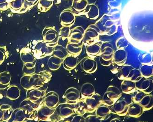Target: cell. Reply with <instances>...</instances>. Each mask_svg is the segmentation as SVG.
Returning a JSON list of instances; mask_svg holds the SVG:
<instances>
[{
	"mask_svg": "<svg viewBox=\"0 0 153 122\" xmlns=\"http://www.w3.org/2000/svg\"><path fill=\"white\" fill-rule=\"evenodd\" d=\"M114 53L113 46L108 42L103 43L100 45V60L102 66L108 67L111 64Z\"/></svg>",
	"mask_w": 153,
	"mask_h": 122,
	"instance_id": "6da1fadb",
	"label": "cell"
},
{
	"mask_svg": "<svg viewBox=\"0 0 153 122\" xmlns=\"http://www.w3.org/2000/svg\"><path fill=\"white\" fill-rule=\"evenodd\" d=\"M100 32L99 28L95 24L90 25L85 30L83 42L84 44L87 45L97 43L100 39Z\"/></svg>",
	"mask_w": 153,
	"mask_h": 122,
	"instance_id": "7a4b0ae2",
	"label": "cell"
},
{
	"mask_svg": "<svg viewBox=\"0 0 153 122\" xmlns=\"http://www.w3.org/2000/svg\"><path fill=\"white\" fill-rule=\"evenodd\" d=\"M121 92L119 88L114 86L108 87L102 97V103L111 106L121 97Z\"/></svg>",
	"mask_w": 153,
	"mask_h": 122,
	"instance_id": "3957f363",
	"label": "cell"
},
{
	"mask_svg": "<svg viewBox=\"0 0 153 122\" xmlns=\"http://www.w3.org/2000/svg\"><path fill=\"white\" fill-rule=\"evenodd\" d=\"M77 14L72 8H68L63 10L59 16L60 24L63 26H71L75 23L76 15Z\"/></svg>",
	"mask_w": 153,
	"mask_h": 122,
	"instance_id": "277c9868",
	"label": "cell"
},
{
	"mask_svg": "<svg viewBox=\"0 0 153 122\" xmlns=\"http://www.w3.org/2000/svg\"><path fill=\"white\" fill-rule=\"evenodd\" d=\"M84 101L88 107V112H94L102 103V97L99 94L95 93L90 97L85 98Z\"/></svg>",
	"mask_w": 153,
	"mask_h": 122,
	"instance_id": "5b68a950",
	"label": "cell"
},
{
	"mask_svg": "<svg viewBox=\"0 0 153 122\" xmlns=\"http://www.w3.org/2000/svg\"><path fill=\"white\" fill-rule=\"evenodd\" d=\"M65 97L67 103L71 104H76L81 99L82 95L78 89L75 88L71 87L67 89Z\"/></svg>",
	"mask_w": 153,
	"mask_h": 122,
	"instance_id": "8992f818",
	"label": "cell"
},
{
	"mask_svg": "<svg viewBox=\"0 0 153 122\" xmlns=\"http://www.w3.org/2000/svg\"><path fill=\"white\" fill-rule=\"evenodd\" d=\"M81 66L83 70L88 74L95 73L97 68L96 61L89 57H87L83 59L81 62Z\"/></svg>",
	"mask_w": 153,
	"mask_h": 122,
	"instance_id": "52a82bcc",
	"label": "cell"
},
{
	"mask_svg": "<svg viewBox=\"0 0 153 122\" xmlns=\"http://www.w3.org/2000/svg\"><path fill=\"white\" fill-rule=\"evenodd\" d=\"M43 37L44 41L48 43L56 44L59 39V34L54 27H47L43 32Z\"/></svg>",
	"mask_w": 153,
	"mask_h": 122,
	"instance_id": "ba28073f",
	"label": "cell"
},
{
	"mask_svg": "<svg viewBox=\"0 0 153 122\" xmlns=\"http://www.w3.org/2000/svg\"><path fill=\"white\" fill-rule=\"evenodd\" d=\"M120 98L113 105V111L115 114L123 116L127 114L129 104L125 100L120 99Z\"/></svg>",
	"mask_w": 153,
	"mask_h": 122,
	"instance_id": "9c48e42d",
	"label": "cell"
},
{
	"mask_svg": "<svg viewBox=\"0 0 153 122\" xmlns=\"http://www.w3.org/2000/svg\"><path fill=\"white\" fill-rule=\"evenodd\" d=\"M85 29L81 26H77L71 30L69 42L79 43L82 42Z\"/></svg>",
	"mask_w": 153,
	"mask_h": 122,
	"instance_id": "30bf717a",
	"label": "cell"
},
{
	"mask_svg": "<svg viewBox=\"0 0 153 122\" xmlns=\"http://www.w3.org/2000/svg\"><path fill=\"white\" fill-rule=\"evenodd\" d=\"M141 80L136 82V88L144 93L150 94L153 91V80L149 79H146L142 81Z\"/></svg>",
	"mask_w": 153,
	"mask_h": 122,
	"instance_id": "8fae6325",
	"label": "cell"
},
{
	"mask_svg": "<svg viewBox=\"0 0 153 122\" xmlns=\"http://www.w3.org/2000/svg\"><path fill=\"white\" fill-rule=\"evenodd\" d=\"M30 6L26 3L25 0H10L9 2V8L11 10L17 12H24Z\"/></svg>",
	"mask_w": 153,
	"mask_h": 122,
	"instance_id": "7c38bea8",
	"label": "cell"
},
{
	"mask_svg": "<svg viewBox=\"0 0 153 122\" xmlns=\"http://www.w3.org/2000/svg\"><path fill=\"white\" fill-rule=\"evenodd\" d=\"M127 53L123 49H119L114 52L113 57V61L119 66H123L126 61Z\"/></svg>",
	"mask_w": 153,
	"mask_h": 122,
	"instance_id": "4fadbf2b",
	"label": "cell"
},
{
	"mask_svg": "<svg viewBox=\"0 0 153 122\" xmlns=\"http://www.w3.org/2000/svg\"><path fill=\"white\" fill-rule=\"evenodd\" d=\"M83 44V41L79 43L68 42L66 49L69 55L77 57L82 53Z\"/></svg>",
	"mask_w": 153,
	"mask_h": 122,
	"instance_id": "5bb4252c",
	"label": "cell"
},
{
	"mask_svg": "<svg viewBox=\"0 0 153 122\" xmlns=\"http://www.w3.org/2000/svg\"><path fill=\"white\" fill-rule=\"evenodd\" d=\"M144 110L142 106L137 102H132L128 105V113L129 116L133 118L139 117L142 115Z\"/></svg>",
	"mask_w": 153,
	"mask_h": 122,
	"instance_id": "9a60e30c",
	"label": "cell"
},
{
	"mask_svg": "<svg viewBox=\"0 0 153 122\" xmlns=\"http://www.w3.org/2000/svg\"><path fill=\"white\" fill-rule=\"evenodd\" d=\"M83 12L88 19L95 20L99 18L100 10L97 5L94 3L88 4Z\"/></svg>",
	"mask_w": 153,
	"mask_h": 122,
	"instance_id": "2e32d148",
	"label": "cell"
},
{
	"mask_svg": "<svg viewBox=\"0 0 153 122\" xmlns=\"http://www.w3.org/2000/svg\"><path fill=\"white\" fill-rule=\"evenodd\" d=\"M64 67L68 70H72L77 67L79 63V61L76 57L72 55H68L64 59Z\"/></svg>",
	"mask_w": 153,
	"mask_h": 122,
	"instance_id": "e0dca14e",
	"label": "cell"
},
{
	"mask_svg": "<svg viewBox=\"0 0 153 122\" xmlns=\"http://www.w3.org/2000/svg\"><path fill=\"white\" fill-rule=\"evenodd\" d=\"M121 91L124 93L129 94L135 92L136 82L129 79H124L121 83Z\"/></svg>",
	"mask_w": 153,
	"mask_h": 122,
	"instance_id": "ac0fdd59",
	"label": "cell"
},
{
	"mask_svg": "<svg viewBox=\"0 0 153 122\" xmlns=\"http://www.w3.org/2000/svg\"><path fill=\"white\" fill-rule=\"evenodd\" d=\"M80 93L83 97H89L95 93V89L93 84L90 82H86L81 87Z\"/></svg>",
	"mask_w": 153,
	"mask_h": 122,
	"instance_id": "d6986e66",
	"label": "cell"
},
{
	"mask_svg": "<svg viewBox=\"0 0 153 122\" xmlns=\"http://www.w3.org/2000/svg\"><path fill=\"white\" fill-rule=\"evenodd\" d=\"M138 103L142 106L144 111L149 110L153 106V95L146 94L140 100Z\"/></svg>",
	"mask_w": 153,
	"mask_h": 122,
	"instance_id": "ffe728a7",
	"label": "cell"
},
{
	"mask_svg": "<svg viewBox=\"0 0 153 122\" xmlns=\"http://www.w3.org/2000/svg\"><path fill=\"white\" fill-rule=\"evenodd\" d=\"M88 4V0H73L72 8L77 13H80L84 11Z\"/></svg>",
	"mask_w": 153,
	"mask_h": 122,
	"instance_id": "44dd1931",
	"label": "cell"
},
{
	"mask_svg": "<svg viewBox=\"0 0 153 122\" xmlns=\"http://www.w3.org/2000/svg\"><path fill=\"white\" fill-rule=\"evenodd\" d=\"M75 113L74 107L69 103L62 104L60 107L61 116L63 118H67Z\"/></svg>",
	"mask_w": 153,
	"mask_h": 122,
	"instance_id": "7402d4cb",
	"label": "cell"
},
{
	"mask_svg": "<svg viewBox=\"0 0 153 122\" xmlns=\"http://www.w3.org/2000/svg\"><path fill=\"white\" fill-rule=\"evenodd\" d=\"M111 112V109L108 106L105 104L102 105V104L99 106L95 110L97 117L102 119L106 117Z\"/></svg>",
	"mask_w": 153,
	"mask_h": 122,
	"instance_id": "603a6c76",
	"label": "cell"
},
{
	"mask_svg": "<svg viewBox=\"0 0 153 122\" xmlns=\"http://www.w3.org/2000/svg\"><path fill=\"white\" fill-rule=\"evenodd\" d=\"M86 53L89 56L95 57L100 54V45L97 43L90 45L86 49Z\"/></svg>",
	"mask_w": 153,
	"mask_h": 122,
	"instance_id": "cb8c5ba5",
	"label": "cell"
},
{
	"mask_svg": "<svg viewBox=\"0 0 153 122\" xmlns=\"http://www.w3.org/2000/svg\"><path fill=\"white\" fill-rule=\"evenodd\" d=\"M53 1L51 0H39L37 4V9L41 12H47L52 7Z\"/></svg>",
	"mask_w": 153,
	"mask_h": 122,
	"instance_id": "d4e9b609",
	"label": "cell"
},
{
	"mask_svg": "<svg viewBox=\"0 0 153 122\" xmlns=\"http://www.w3.org/2000/svg\"><path fill=\"white\" fill-rule=\"evenodd\" d=\"M53 53L55 56L58 57L61 59H65L69 55L66 49L60 45H57L55 46Z\"/></svg>",
	"mask_w": 153,
	"mask_h": 122,
	"instance_id": "484cf974",
	"label": "cell"
},
{
	"mask_svg": "<svg viewBox=\"0 0 153 122\" xmlns=\"http://www.w3.org/2000/svg\"><path fill=\"white\" fill-rule=\"evenodd\" d=\"M74 111L77 114L82 116L88 112V107L85 102L84 100H79L77 102L74 107Z\"/></svg>",
	"mask_w": 153,
	"mask_h": 122,
	"instance_id": "4316f807",
	"label": "cell"
},
{
	"mask_svg": "<svg viewBox=\"0 0 153 122\" xmlns=\"http://www.w3.org/2000/svg\"><path fill=\"white\" fill-rule=\"evenodd\" d=\"M142 77L140 70L137 69L133 68L130 72L126 79H129L136 82L141 79H142Z\"/></svg>",
	"mask_w": 153,
	"mask_h": 122,
	"instance_id": "83f0119b",
	"label": "cell"
},
{
	"mask_svg": "<svg viewBox=\"0 0 153 122\" xmlns=\"http://www.w3.org/2000/svg\"><path fill=\"white\" fill-rule=\"evenodd\" d=\"M142 76L145 79L149 78L153 76V67L149 65H143L140 70Z\"/></svg>",
	"mask_w": 153,
	"mask_h": 122,
	"instance_id": "f1b7e54d",
	"label": "cell"
},
{
	"mask_svg": "<svg viewBox=\"0 0 153 122\" xmlns=\"http://www.w3.org/2000/svg\"><path fill=\"white\" fill-rule=\"evenodd\" d=\"M132 68L133 67L129 65L123 66L120 70V76L121 79H126Z\"/></svg>",
	"mask_w": 153,
	"mask_h": 122,
	"instance_id": "f546056e",
	"label": "cell"
},
{
	"mask_svg": "<svg viewBox=\"0 0 153 122\" xmlns=\"http://www.w3.org/2000/svg\"><path fill=\"white\" fill-rule=\"evenodd\" d=\"M71 26H63L60 30L59 36L62 40H65L69 38L71 33Z\"/></svg>",
	"mask_w": 153,
	"mask_h": 122,
	"instance_id": "4dcf8cb0",
	"label": "cell"
},
{
	"mask_svg": "<svg viewBox=\"0 0 153 122\" xmlns=\"http://www.w3.org/2000/svg\"><path fill=\"white\" fill-rule=\"evenodd\" d=\"M51 59H52L50 61L51 69L53 70L59 69L62 64V59L57 56L53 57Z\"/></svg>",
	"mask_w": 153,
	"mask_h": 122,
	"instance_id": "1f68e13d",
	"label": "cell"
},
{
	"mask_svg": "<svg viewBox=\"0 0 153 122\" xmlns=\"http://www.w3.org/2000/svg\"><path fill=\"white\" fill-rule=\"evenodd\" d=\"M8 0H0V10L5 11L9 8Z\"/></svg>",
	"mask_w": 153,
	"mask_h": 122,
	"instance_id": "d6a6232c",
	"label": "cell"
},
{
	"mask_svg": "<svg viewBox=\"0 0 153 122\" xmlns=\"http://www.w3.org/2000/svg\"><path fill=\"white\" fill-rule=\"evenodd\" d=\"M72 122H85V119L82 115H78L74 116L71 120Z\"/></svg>",
	"mask_w": 153,
	"mask_h": 122,
	"instance_id": "836d02e7",
	"label": "cell"
},
{
	"mask_svg": "<svg viewBox=\"0 0 153 122\" xmlns=\"http://www.w3.org/2000/svg\"><path fill=\"white\" fill-rule=\"evenodd\" d=\"M25 1L30 7H31L37 1V0H25Z\"/></svg>",
	"mask_w": 153,
	"mask_h": 122,
	"instance_id": "e575fe53",
	"label": "cell"
},
{
	"mask_svg": "<svg viewBox=\"0 0 153 122\" xmlns=\"http://www.w3.org/2000/svg\"><path fill=\"white\" fill-rule=\"evenodd\" d=\"M51 1H54V0H51Z\"/></svg>",
	"mask_w": 153,
	"mask_h": 122,
	"instance_id": "d590c367",
	"label": "cell"
}]
</instances>
